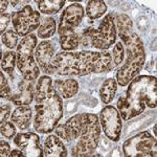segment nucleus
Instances as JSON below:
<instances>
[{
  "mask_svg": "<svg viewBox=\"0 0 157 157\" xmlns=\"http://www.w3.org/2000/svg\"><path fill=\"white\" fill-rule=\"evenodd\" d=\"M11 20H12V17L10 14L4 13V14L0 15V22H1V23H0V33H1V35L6 32L7 25L10 24Z\"/></svg>",
  "mask_w": 157,
  "mask_h": 157,
  "instance_id": "nucleus-31",
  "label": "nucleus"
},
{
  "mask_svg": "<svg viewBox=\"0 0 157 157\" xmlns=\"http://www.w3.org/2000/svg\"><path fill=\"white\" fill-rule=\"evenodd\" d=\"M35 101L34 128L41 134L52 132L63 116V102L48 75H42L38 80Z\"/></svg>",
  "mask_w": 157,
  "mask_h": 157,
  "instance_id": "nucleus-2",
  "label": "nucleus"
},
{
  "mask_svg": "<svg viewBox=\"0 0 157 157\" xmlns=\"http://www.w3.org/2000/svg\"><path fill=\"white\" fill-rule=\"evenodd\" d=\"M38 45V37L34 34L22 38L17 46V67L23 78L27 81L37 80L40 68L35 61L34 50Z\"/></svg>",
  "mask_w": 157,
  "mask_h": 157,
  "instance_id": "nucleus-6",
  "label": "nucleus"
},
{
  "mask_svg": "<svg viewBox=\"0 0 157 157\" xmlns=\"http://www.w3.org/2000/svg\"><path fill=\"white\" fill-rule=\"evenodd\" d=\"M17 65V54L13 50H7L1 57V68L4 72L13 75L15 66Z\"/></svg>",
  "mask_w": 157,
  "mask_h": 157,
  "instance_id": "nucleus-24",
  "label": "nucleus"
},
{
  "mask_svg": "<svg viewBox=\"0 0 157 157\" xmlns=\"http://www.w3.org/2000/svg\"><path fill=\"white\" fill-rule=\"evenodd\" d=\"M107 12V6L101 0H90L87 2L86 6V15L91 20H97L103 17Z\"/></svg>",
  "mask_w": 157,
  "mask_h": 157,
  "instance_id": "nucleus-19",
  "label": "nucleus"
},
{
  "mask_svg": "<svg viewBox=\"0 0 157 157\" xmlns=\"http://www.w3.org/2000/svg\"><path fill=\"white\" fill-rule=\"evenodd\" d=\"M81 43V36L77 32L60 36V46L63 52H72L78 47Z\"/></svg>",
  "mask_w": 157,
  "mask_h": 157,
  "instance_id": "nucleus-22",
  "label": "nucleus"
},
{
  "mask_svg": "<svg viewBox=\"0 0 157 157\" xmlns=\"http://www.w3.org/2000/svg\"><path fill=\"white\" fill-rule=\"evenodd\" d=\"M19 156L23 157V156H25V154L21 150H13L11 152V156L10 157H19Z\"/></svg>",
  "mask_w": 157,
  "mask_h": 157,
  "instance_id": "nucleus-33",
  "label": "nucleus"
},
{
  "mask_svg": "<svg viewBox=\"0 0 157 157\" xmlns=\"http://www.w3.org/2000/svg\"><path fill=\"white\" fill-rule=\"evenodd\" d=\"M11 88H10L9 84H7V80L4 77L3 72H0V97L2 98H11Z\"/></svg>",
  "mask_w": 157,
  "mask_h": 157,
  "instance_id": "nucleus-29",
  "label": "nucleus"
},
{
  "mask_svg": "<svg viewBox=\"0 0 157 157\" xmlns=\"http://www.w3.org/2000/svg\"><path fill=\"white\" fill-rule=\"evenodd\" d=\"M18 37L19 35L16 33V30L9 29L4 34L1 35V42L3 43V45H6L7 48L13 50V48L18 46Z\"/></svg>",
  "mask_w": 157,
  "mask_h": 157,
  "instance_id": "nucleus-26",
  "label": "nucleus"
},
{
  "mask_svg": "<svg viewBox=\"0 0 157 157\" xmlns=\"http://www.w3.org/2000/svg\"><path fill=\"white\" fill-rule=\"evenodd\" d=\"M12 23L20 37L30 35V33L39 29L41 24L40 13L34 11L30 6H25L19 11L12 14Z\"/></svg>",
  "mask_w": 157,
  "mask_h": 157,
  "instance_id": "nucleus-9",
  "label": "nucleus"
},
{
  "mask_svg": "<svg viewBox=\"0 0 157 157\" xmlns=\"http://www.w3.org/2000/svg\"><path fill=\"white\" fill-rule=\"evenodd\" d=\"M56 135L59 136V137L62 139L65 143H71L72 141V136L71 133H70L69 129L67 128V126L65 124L63 125H58L55 129Z\"/></svg>",
  "mask_w": 157,
  "mask_h": 157,
  "instance_id": "nucleus-28",
  "label": "nucleus"
},
{
  "mask_svg": "<svg viewBox=\"0 0 157 157\" xmlns=\"http://www.w3.org/2000/svg\"><path fill=\"white\" fill-rule=\"evenodd\" d=\"M16 125H15L13 121H2L0 123V132H1V135L3 137H6L9 139H12L16 136Z\"/></svg>",
  "mask_w": 157,
  "mask_h": 157,
  "instance_id": "nucleus-27",
  "label": "nucleus"
},
{
  "mask_svg": "<svg viewBox=\"0 0 157 157\" xmlns=\"http://www.w3.org/2000/svg\"><path fill=\"white\" fill-rule=\"evenodd\" d=\"M36 94V88L34 87L33 81L23 78L19 82L17 91L12 94L10 101L16 106H29Z\"/></svg>",
  "mask_w": 157,
  "mask_h": 157,
  "instance_id": "nucleus-14",
  "label": "nucleus"
},
{
  "mask_svg": "<svg viewBox=\"0 0 157 157\" xmlns=\"http://www.w3.org/2000/svg\"><path fill=\"white\" fill-rule=\"evenodd\" d=\"M33 117V111L29 106H18L12 113L11 121L20 130H26L29 128Z\"/></svg>",
  "mask_w": 157,
  "mask_h": 157,
  "instance_id": "nucleus-16",
  "label": "nucleus"
},
{
  "mask_svg": "<svg viewBox=\"0 0 157 157\" xmlns=\"http://www.w3.org/2000/svg\"><path fill=\"white\" fill-rule=\"evenodd\" d=\"M117 91V82L115 78H109L103 82L100 88V97L104 104H110Z\"/></svg>",
  "mask_w": 157,
  "mask_h": 157,
  "instance_id": "nucleus-18",
  "label": "nucleus"
},
{
  "mask_svg": "<svg viewBox=\"0 0 157 157\" xmlns=\"http://www.w3.org/2000/svg\"><path fill=\"white\" fill-rule=\"evenodd\" d=\"M14 143L18 148L29 157H43L44 152L40 147L39 136L35 133H18L14 137Z\"/></svg>",
  "mask_w": 157,
  "mask_h": 157,
  "instance_id": "nucleus-13",
  "label": "nucleus"
},
{
  "mask_svg": "<svg viewBox=\"0 0 157 157\" xmlns=\"http://www.w3.org/2000/svg\"><path fill=\"white\" fill-rule=\"evenodd\" d=\"M11 146L6 140L1 139L0 140V155L1 157H7L11 156Z\"/></svg>",
  "mask_w": 157,
  "mask_h": 157,
  "instance_id": "nucleus-32",
  "label": "nucleus"
},
{
  "mask_svg": "<svg viewBox=\"0 0 157 157\" xmlns=\"http://www.w3.org/2000/svg\"><path fill=\"white\" fill-rule=\"evenodd\" d=\"M84 7L80 3H72L68 6L60 17V23L58 26V34L59 36L75 33V29L82 22L84 18Z\"/></svg>",
  "mask_w": 157,
  "mask_h": 157,
  "instance_id": "nucleus-11",
  "label": "nucleus"
},
{
  "mask_svg": "<svg viewBox=\"0 0 157 157\" xmlns=\"http://www.w3.org/2000/svg\"><path fill=\"white\" fill-rule=\"evenodd\" d=\"M39 11L44 15H54L62 10L65 0H38Z\"/></svg>",
  "mask_w": 157,
  "mask_h": 157,
  "instance_id": "nucleus-20",
  "label": "nucleus"
},
{
  "mask_svg": "<svg viewBox=\"0 0 157 157\" xmlns=\"http://www.w3.org/2000/svg\"><path fill=\"white\" fill-rule=\"evenodd\" d=\"M123 151L127 157H156V136L143 131L127 139L123 144Z\"/></svg>",
  "mask_w": 157,
  "mask_h": 157,
  "instance_id": "nucleus-8",
  "label": "nucleus"
},
{
  "mask_svg": "<svg viewBox=\"0 0 157 157\" xmlns=\"http://www.w3.org/2000/svg\"><path fill=\"white\" fill-rule=\"evenodd\" d=\"M100 124L104 133L112 141H118L121 138L123 121L118 110L111 105H107L100 113Z\"/></svg>",
  "mask_w": 157,
  "mask_h": 157,
  "instance_id": "nucleus-10",
  "label": "nucleus"
},
{
  "mask_svg": "<svg viewBox=\"0 0 157 157\" xmlns=\"http://www.w3.org/2000/svg\"><path fill=\"white\" fill-rule=\"evenodd\" d=\"M111 54L108 52H61L56 54L54 66L60 75H82L110 70Z\"/></svg>",
  "mask_w": 157,
  "mask_h": 157,
  "instance_id": "nucleus-3",
  "label": "nucleus"
},
{
  "mask_svg": "<svg viewBox=\"0 0 157 157\" xmlns=\"http://www.w3.org/2000/svg\"><path fill=\"white\" fill-rule=\"evenodd\" d=\"M45 157H66L68 151L64 145V141L57 135H49L44 141L43 148Z\"/></svg>",
  "mask_w": 157,
  "mask_h": 157,
  "instance_id": "nucleus-15",
  "label": "nucleus"
},
{
  "mask_svg": "<svg viewBox=\"0 0 157 157\" xmlns=\"http://www.w3.org/2000/svg\"><path fill=\"white\" fill-rule=\"evenodd\" d=\"M124 58H125V48H124V45L121 41L116 42L114 47L112 49V54H111V59H112V62H111V69L117 67L118 65L121 64L124 61Z\"/></svg>",
  "mask_w": 157,
  "mask_h": 157,
  "instance_id": "nucleus-25",
  "label": "nucleus"
},
{
  "mask_svg": "<svg viewBox=\"0 0 157 157\" xmlns=\"http://www.w3.org/2000/svg\"><path fill=\"white\" fill-rule=\"evenodd\" d=\"M1 7H0V12H1V14H4V12H6L7 6H9L10 1H7V0H1Z\"/></svg>",
  "mask_w": 157,
  "mask_h": 157,
  "instance_id": "nucleus-34",
  "label": "nucleus"
},
{
  "mask_svg": "<svg viewBox=\"0 0 157 157\" xmlns=\"http://www.w3.org/2000/svg\"><path fill=\"white\" fill-rule=\"evenodd\" d=\"M116 32L121 38L127 56L125 63L116 71V82L121 87L127 86L139 71L143 69L146 62V50L139 36L134 32L133 22L126 14L114 15Z\"/></svg>",
  "mask_w": 157,
  "mask_h": 157,
  "instance_id": "nucleus-1",
  "label": "nucleus"
},
{
  "mask_svg": "<svg viewBox=\"0 0 157 157\" xmlns=\"http://www.w3.org/2000/svg\"><path fill=\"white\" fill-rule=\"evenodd\" d=\"M83 121H84V113H80V114H75L72 117L68 118L65 123V125L67 126V128L71 133L72 140L78 139L80 136L83 127Z\"/></svg>",
  "mask_w": 157,
  "mask_h": 157,
  "instance_id": "nucleus-23",
  "label": "nucleus"
},
{
  "mask_svg": "<svg viewBox=\"0 0 157 157\" xmlns=\"http://www.w3.org/2000/svg\"><path fill=\"white\" fill-rule=\"evenodd\" d=\"M56 29H57L56 20L52 17H46L41 21V24L38 29L37 37L41 38V39H48L54 36Z\"/></svg>",
  "mask_w": 157,
  "mask_h": 157,
  "instance_id": "nucleus-21",
  "label": "nucleus"
},
{
  "mask_svg": "<svg viewBox=\"0 0 157 157\" xmlns=\"http://www.w3.org/2000/svg\"><path fill=\"white\" fill-rule=\"evenodd\" d=\"M100 120L95 114L84 113V121L78 143L72 150V156H91L98 146L101 136Z\"/></svg>",
  "mask_w": 157,
  "mask_h": 157,
  "instance_id": "nucleus-5",
  "label": "nucleus"
},
{
  "mask_svg": "<svg viewBox=\"0 0 157 157\" xmlns=\"http://www.w3.org/2000/svg\"><path fill=\"white\" fill-rule=\"evenodd\" d=\"M90 37V46L97 49L107 52L115 44L117 32H116L114 15L112 13L106 15L101 21L98 29L88 27Z\"/></svg>",
  "mask_w": 157,
  "mask_h": 157,
  "instance_id": "nucleus-7",
  "label": "nucleus"
},
{
  "mask_svg": "<svg viewBox=\"0 0 157 157\" xmlns=\"http://www.w3.org/2000/svg\"><path fill=\"white\" fill-rule=\"evenodd\" d=\"M126 94L117 100L121 120L130 121L149 108H156L157 78L152 75L135 77L129 83Z\"/></svg>",
  "mask_w": 157,
  "mask_h": 157,
  "instance_id": "nucleus-4",
  "label": "nucleus"
},
{
  "mask_svg": "<svg viewBox=\"0 0 157 157\" xmlns=\"http://www.w3.org/2000/svg\"><path fill=\"white\" fill-rule=\"evenodd\" d=\"M156 127H157V126H156V124H155V125H154V127H153V130H154V136H156Z\"/></svg>",
  "mask_w": 157,
  "mask_h": 157,
  "instance_id": "nucleus-35",
  "label": "nucleus"
},
{
  "mask_svg": "<svg viewBox=\"0 0 157 157\" xmlns=\"http://www.w3.org/2000/svg\"><path fill=\"white\" fill-rule=\"evenodd\" d=\"M54 87L61 95V98H70L77 94L80 85L75 78H66V80H56L54 82Z\"/></svg>",
  "mask_w": 157,
  "mask_h": 157,
  "instance_id": "nucleus-17",
  "label": "nucleus"
},
{
  "mask_svg": "<svg viewBox=\"0 0 157 157\" xmlns=\"http://www.w3.org/2000/svg\"><path fill=\"white\" fill-rule=\"evenodd\" d=\"M35 57L40 70L46 75L56 73L54 66L55 58V44L52 41H42L37 45Z\"/></svg>",
  "mask_w": 157,
  "mask_h": 157,
  "instance_id": "nucleus-12",
  "label": "nucleus"
},
{
  "mask_svg": "<svg viewBox=\"0 0 157 157\" xmlns=\"http://www.w3.org/2000/svg\"><path fill=\"white\" fill-rule=\"evenodd\" d=\"M11 105L9 104H2L0 107V123L2 121H6L9 120V117L11 116Z\"/></svg>",
  "mask_w": 157,
  "mask_h": 157,
  "instance_id": "nucleus-30",
  "label": "nucleus"
}]
</instances>
